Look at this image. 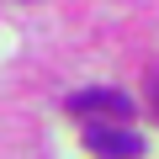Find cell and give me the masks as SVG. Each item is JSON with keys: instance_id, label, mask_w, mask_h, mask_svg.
Instances as JSON below:
<instances>
[{"instance_id": "6da1fadb", "label": "cell", "mask_w": 159, "mask_h": 159, "mask_svg": "<svg viewBox=\"0 0 159 159\" xmlns=\"http://www.w3.org/2000/svg\"><path fill=\"white\" fill-rule=\"evenodd\" d=\"M85 148L96 154V159H138L143 154V138L133 133V127H85Z\"/></svg>"}, {"instance_id": "7a4b0ae2", "label": "cell", "mask_w": 159, "mask_h": 159, "mask_svg": "<svg viewBox=\"0 0 159 159\" xmlns=\"http://www.w3.org/2000/svg\"><path fill=\"white\" fill-rule=\"evenodd\" d=\"M69 111H117V117H133V101L122 90H80V96H69Z\"/></svg>"}]
</instances>
